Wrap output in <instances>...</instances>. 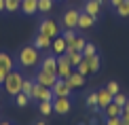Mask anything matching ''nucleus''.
<instances>
[{"label":"nucleus","mask_w":129,"mask_h":125,"mask_svg":"<svg viewBox=\"0 0 129 125\" xmlns=\"http://www.w3.org/2000/svg\"><path fill=\"white\" fill-rule=\"evenodd\" d=\"M15 62H19L21 68H34L36 64H40V51L34 45H25V47L19 49Z\"/></svg>","instance_id":"1"},{"label":"nucleus","mask_w":129,"mask_h":125,"mask_svg":"<svg viewBox=\"0 0 129 125\" xmlns=\"http://www.w3.org/2000/svg\"><path fill=\"white\" fill-rule=\"evenodd\" d=\"M21 85H23V74H19L17 70H11V72L7 74V79H4V93L11 95V97H15L21 91Z\"/></svg>","instance_id":"2"},{"label":"nucleus","mask_w":129,"mask_h":125,"mask_svg":"<svg viewBox=\"0 0 129 125\" xmlns=\"http://www.w3.org/2000/svg\"><path fill=\"white\" fill-rule=\"evenodd\" d=\"M53 89L51 87H45V85H34V89H32L30 93V100H38V102H53Z\"/></svg>","instance_id":"3"},{"label":"nucleus","mask_w":129,"mask_h":125,"mask_svg":"<svg viewBox=\"0 0 129 125\" xmlns=\"http://www.w3.org/2000/svg\"><path fill=\"white\" fill-rule=\"evenodd\" d=\"M38 32H40V34H45V36H49L51 40L55 38V36H59V34H61L59 26H57L53 19H42V21H40V26H38Z\"/></svg>","instance_id":"4"},{"label":"nucleus","mask_w":129,"mask_h":125,"mask_svg":"<svg viewBox=\"0 0 129 125\" xmlns=\"http://www.w3.org/2000/svg\"><path fill=\"white\" fill-rule=\"evenodd\" d=\"M51 89H53V95L55 97H70V93H72V87L66 83V79H57Z\"/></svg>","instance_id":"5"},{"label":"nucleus","mask_w":129,"mask_h":125,"mask_svg":"<svg viewBox=\"0 0 129 125\" xmlns=\"http://www.w3.org/2000/svg\"><path fill=\"white\" fill-rule=\"evenodd\" d=\"M70 108H72L70 97H53V112L55 115H68Z\"/></svg>","instance_id":"6"},{"label":"nucleus","mask_w":129,"mask_h":125,"mask_svg":"<svg viewBox=\"0 0 129 125\" xmlns=\"http://www.w3.org/2000/svg\"><path fill=\"white\" fill-rule=\"evenodd\" d=\"M70 72H72V66H70L66 53H61V55H57V77L59 79H68Z\"/></svg>","instance_id":"7"},{"label":"nucleus","mask_w":129,"mask_h":125,"mask_svg":"<svg viewBox=\"0 0 129 125\" xmlns=\"http://www.w3.org/2000/svg\"><path fill=\"white\" fill-rule=\"evenodd\" d=\"M40 70L45 72H51V74H57V55H45L40 57Z\"/></svg>","instance_id":"8"},{"label":"nucleus","mask_w":129,"mask_h":125,"mask_svg":"<svg viewBox=\"0 0 129 125\" xmlns=\"http://www.w3.org/2000/svg\"><path fill=\"white\" fill-rule=\"evenodd\" d=\"M78 15H80L78 9H70V11H66V13H63V17H61L63 28H76V26H78Z\"/></svg>","instance_id":"9"},{"label":"nucleus","mask_w":129,"mask_h":125,"mask_svg":"<svg viewBox=\"0 0 129 125\" xmlns=\"http://www.w3.org/2000/svg\"><path fill=\"white\" fill-rule=\"evenodd\" d=\"M57 79H59L57 74L45 72V70H38V72H36V83H38V85H45V87H53Z\"/></svg>","instance_id":"10"},{"label":"nucleus","mask_w":129,"mask_h":125,"mask_svg":"<svg viewBox=\"0 0 129 125\" xmlns=\"http://www.w3.org/2000/svg\"><path fill=\"white\" fill-rule=\"evenodd\" d=\"M19 11L23 15H34L38 11V0H21L19 2Z\"/></svg>","instance_id":"11"},{"label":"nucleus","mask_w":129,"mask_h":125,"mask_svg":"<svg viewBox=\"0 0 129 125\" xmlns=\"http://www.w3.org/2000/svg\"><path fill=\"white\" fill-rule=\"evenodd\" d=\"M93 26H95V17H91L89 13L80 11V15H78V26H76V28H80V30H89V28H93Z\"/></svg>","instance_id":"12"},{"label":"nucleus","mask_w":129,"mask_h":125,"mask_svg":"<svg viewBox=\"0 0 129 125\" xmlns=\"http://www.w3.org/2000/svg\"><path fill=\"white\" fill-rule=\"evenodd\" d=\"M51 49H53V53L55 55H61V53H66V49H68V42L63 40V36H55V38L51 40Z\"/></svg>","instance_id":"13"},{"label":"nucleus","mask_w":129,"mask_h":125,"mask_svg":"<svg viewBox=\"0 0 129 125\" xmlns=\"http://www.w3.org/2000/svg\"><path fill=\"white\" fill-rule=\"evenodd\" d=\"M34 47L38 49V51H49V49H51V38L38 32V34H36V38H34Z\"/></svg>","instance_id":"14"},{"label":"nucleus","mask_w":129,"mask_h":125,"mask_svg":"<svg viewBox=\"0 0 129 125\" xmlns=\"http://www.w3.org/2000/svg\"><path fill=\"white\" fill-rule=\"evenodd\" d=\"M102 2H104V0H87V4H85V13H89L91 17L98 19L100 9H102Z\"/></svg>","instance_id":"15"},{"label":"nucleus","mask_w":129,"mask_h":125,"mask_svg":"<svg viewBox=\"0 0 129 125\" xmlns=\"http://www.w3.org/2000/svg\"><path fill=\"white\" fill-rule=\"evenodd\" d=\"M0 68L4 70V72H11V70H15V59L9 55V53L0 51Z\"/></svg>","instance_id":"16"},{"label":"nucleus","mask_w":129,"mask_h":125,"mask_svg":"<svg viewBox=\"0 0 129 125\" xmlns=\"http://www.w3.org/2000/svg\"><path fill=\"white\" fill-rule=\"evenodd\" d=\"M98 93V108H106L112 102V93L108 89H100V91H95Z\"/></svg>","instance_id":"17"},{"label":"nucleus","mask_w":129,"mask_h":125,"mask_svg":"<svg viewBox=\"0 0 129 125\" xmlns=\"http://www.w3.org/2000/svg\"><path fill=\"white\" fill-rule=\"evenodd\" d=\"M66 83L72 87V89H74V87H83V85H85V77L76 70V72H70V77L66 79Z\"/></svg>","instance_id":"18"},{"label":"nucleus","mask_w":129,"mask_h":125,"mask_svg":"<svg viewBox=\"0 0 129 125\" xmlns=\"http://www.w3.org/2000/svg\"><path fill=\"white\" fill-rule=\"evenodd\" d=\"M85 45H87V40H85L83 36H76L74 40H70V42H68V49H66V51H78V53H83Z\"/></svg>","instance_id":"19"},{"label":"nucleus","mask_w":129,"mask_h":125,"mask_svg":"<svg viewBox=\"0 0 129 125\" xmlns=\"http://www.w3.org/2000/svg\"><path fill=\"white\" fill-rule=\"evenodd\" d=\"M66 57H68V62H70V66L72 68H76L80 62H83V53H78V51H66Z\"/></svg>","instance_id":"20"},{"label":"nucleus","mask_w":129,"mask_h":125,"mask_svg":"<svg viewBox=\"0 0 129 125\" xmlns=\"http://www.w3.org/2000/svg\"><path fill=\"white\" fill-rule=\"evenodd\" d=\"M121 110H123V108H121V106H116L114 102H110V104H108V106L104 108L106 117H121Z\"/></svg>","instance_id":"21"},{"label":"nucleus","mask_w":129,"mask_h":125,"mask_svg":"<svg viewBox=\"0 0 129 125\" xmlns=\"http://www.w3.org/2000/svg\"><path fill=\"white\" fill-rule=\"evenodd\" d=\"M87 62H89V70H91V74L98 72L100 66H102V62H100V55H98V53H95V55H91V57H87Z\"/></svg>","instance_id":"22"},{"label":"nucleus","mask_w":129,"mask_h":125,"mask_svg":"<svg viewBox=\"0 0 129 125\" xmlns=\"http://www.w3.org/2000/svg\"><path fill=\"white\" fill-rule=\"evenodd\" d=\"M116 15H119V17H129V0H123V2L119 4V7H116Z\"/></svg>","instance_id":"23"},{"label":"nucleus","mask_w":129,"mask_h":125,"mask_svg":"<svg viewBox=\"0 0 129 125\" xmlns=\"http://www.w3.org/2000/svg\"><path fill=\"white\" fill-rule=\"evenodd\" d=\"M34 85H36V81H32V79H23V85H21V93H25V95L30 97L32 89H34Z\"/></svg>","instance_id":"24"},{"label":"nucleus","mask_w":129,"mask_h":125,"mask_svg":"<svg viewBox=\"0 0 129 125\" xmlns=\"http://www.w3.org/2000/svg\"><path fill=\"white\" fill-rule=\"evenodd\" d=\"M19 11V0H4V13H15Z\"/></svg>","instance_id":"25"},{"label":"nucleus","mask_w":129,"mask_h":125,"mask_svg":"<svg viewBox=\"0 0 129 125\" xmlns=\"http://www.w3.org/2000/svg\"><path fill=\"white\" fill-rule=\"evenodd\" d=\"M13 100H15V104H17L19 108H23V106H28V104H30V97L25 95V93H21V91H19V93L13 97Z\"/></svg>","instance_id":"26"},{"label":"nucleus","mask_w":129,"mask_h":125,"mask_svg":"<svg viewBox=\"0 0 129 125\" xmlns=\"http://www.w3.org/2000/svg\"><path fill=\"white\" fill-rule=\"evenodd\" d=\"M38 112L40 115H51L53 112V102H38Z\"/></svg>","instance_id":"27"},{"label":"nucleus","mask_w":129,"mask_h":125,"mask_svg":"<svg viewBox=\"0 0 129 125\" xmlns=\"http://www.w3.org/2000/svg\"><path fill=\"white\" fill-rule=\"evenodd\" d=\"M95 53H98L95 45H93V42H87V45H85V49H83V57L87 59V57H91V55H95Z\"/></svg>","instance_id":"28"},{"label":"nucleus","mask_w":129,"mask_h":125,"mask_svg":"<svg viewBox=\"0 0 129 125\" xmlns=\"http://www.w3.org/2000/svg\"><path fill=\"white\" fill-rule=\"evenodd\" d=\"M53 9V0H38V11L40 13H49Z\"/></svg>","instance_id":"29"},{"label":"nucleus","mask_w":129,"mask_h":125,"mask_svg":"<svg viewBox=\"0 0 129 125\" xmlns=\"http://www.w3.org/2000/svg\"><path fill=\"white\" fill-rule=\"evenodd\" d=\"M112 102H114L116 106H121V108H123V106H125V102H127V95L119 91V93H114V95H112Z\"/></svg>","instance_id":"30"},{"label":"nucleus","mask_w":129,"mask_h":125,"mask_svg":"<svg viewBox=\"0 0 129 125\" xmlns=\"http://www.w3.org/2000/svg\"><path fill=\"white\" fill-rule=\"evenodd\" d=\"M61 36H63V40H66V42H70V40H74V38H76V32H74V28H66V30H63L61 32Z\"/></svg>","instance_id":"31"},{"label":"nucleus","mask_w":129,"mask_h":125,"mask_svg":"<svg viewBox=\"0 0 129 125\" xmlns=\"http://www.w3.org/2000/svg\"><path fill=\"white\" fill-rule=\"evenodd\" d=\"M76 70H78L80 74H83V77H87V74H91V70H89V62H87V59H83V62H80L78 66H76Z\"/></svg>","instance_id":"32"},{"label":"nucleus","mask_w":129,"mask_h":125,"mask_svg":"<svg viewBox=\"0 0 129 125\" xmlns=\"http://www.w3.org/2000/svg\"><path fill=\"white\" fill-rule=\"evenodd\" d=\"M87 104L93 108V110L98 108V93H95V91H93V93H87Z\"/></svg>","instance_id":"33"},{"label":"nucleus","mask_w":129,"mask_h":125,"mask_svg":"<svg viewBox=\"0 0 129 125\" xmlns=\"http://www.w3.org/2000/svg\"><path fill=\"white\" fill-rule=\"evenodd\" d=\"M106 89H108L110 93L114 95V93H119V91H121V87H119V83H114V81H110V83L106 85Z\"/></svg>","instance_id":"34"},{"label":"nucleus","mask_w":129,"mask_h":125,"mask_svg":"<svg viewBox=\"0 0 129 125\" xmlns=\"http://www.w3.org/2000/svg\"><path fill=\"white\" fill-rule=\"evenodd\" d=\"M104 125H121V117H106Z\"/></svg>","instance_id":"35"},{"label":"nucleus","mask_w":129,"mask_h":125,"mask_svg":"<svg viewBox=\"0 0 129 125\" xmlns=\"http://www.w3.org/2000/svg\"><path fill=\"white\" fill-rule=\"evenodd\" d=\"M121 121H129V108H123L121 110Z\"/></svg>","instance_id":"36"},{"label":"nucleus","mask_w":129,"mask_h":125,"mask_svg":"<svg viewBox=\"0 0 129 125\" xmlns=\"http://www.w3.org/2000/svg\"><path fill=\"white\" fill-rule=\"evenodd\" d=\"M7 74H9V72H4V70H2V68H0V85H2V83H4V79H7Z\"/></svg>","instance_id":"37"},{"label":"nucleus","mask_w":129,"mask_h":125,"mask_svg":"<svg viewBox=\"0 0 129 125\" xmlns=\"http://www.w3.org/2000/svg\"><path fill=\"white\" fill-rule=\"evenodd\" d=\"M89 125H100V119H98V117H93V119L89 121Z\"/></svg>","instance_id":"38"},{"label":"nucleus","mask_w":129,"mask_h":125,"mask_svg":"<svg viewBox=\"0 0 129 125\" xmlns=\"http://www.w3.org/2000/svg\"><path fill=\"white\" fill-rule=\"evenodd\" d=\"M121 2H123V0H110V4H112V7H114V9H116V7H119V4H121Z\"/></svg>","instance_id":"39"},{"label":"nucleus","mask_w":129,"mask_h":125,"mask_svg":"<svg viewBox=\"0 0 129 125\" xmlns=\"http://www.w3.org/2000/svg\"><path fill=\"white\" fill-rule=\"evenodd\" d=\"M4 11V0H0V13Z\"/></svg>","instance_id":"40"},{"label":"nucleus","mask_w":129,"mask_h":125,"mask_svg":"<svg viewBox=\"0 0 129 125\" xmlns=\"http://www.w3.org/2000/svg\"><path fill=\"white\" fill-rule=\"evenodd\" d=\"M34 125H47V123H45V121H36Z\"/></svg>","instance_id":"41"},{"label":"nucleus","mask_w":129,"mask_h":125,"mask_svg":"<svg viewBox=\"0 0 129 125\" xmlns=\"http://www.w3.org/2000/svg\"><path fill=\"white\" fill-rule=\"evenodd\" d=\"M0 125H11V123H9V121H2V123H0Z\"/></svg>","instance_id":"42"},{"label":"nucleus","mask_w":129,"mask_h":125,"mask_svg":"<svg viewBox=\"0 0 129 125\" xmlns=\"http://www.w3.org/2000/svg\"><path fill=\"white\" fill-rule=\"evenodd\" d=\"M121 125H129V121H121Z\"/></svg>","instance_id":"43"},{"label":"nucleus","mask_w":129,"mask_h":125,"mask_svg":"<svg viewBox=\"0 0 129 125\" xmlns=\"http://www.w3.org/2000/svg\"><path fill=\"white\" fill-rule=\"evenodd\" d=\"M0 112H2V104H0Z\"/></svg>","instance_id":"44"},{"label":"nucleus","mask_w":129,"mask_h":125,"mask_svg":"<svg viewBox=\"0 0 129 125\" xmlns=\"http://www.w3.org/2000/svg\"><path fill=\"white\" fill-rule=\"evenodd\" d=\"M78 125H85V123H83V121H80V123H78Z\"/></svg>","instance_id":"45"},{"label":"nucleus","mask_w":129,"mask_h":125,"mask_svg":"<svg viewBox=\"0 0 129 125\" xmlns=\"http://www.w3.org/2000/svg\"><path fill=\"white\" fill-rule=\"evenodd\" d=\"M19 2H21V0H19Z\"/></svg>","instance_id":"46"}]
</instances>
